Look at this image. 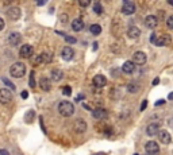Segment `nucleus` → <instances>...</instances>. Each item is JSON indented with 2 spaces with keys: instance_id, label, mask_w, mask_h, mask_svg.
<instances>
[{
  "instance_id": "obj_1",
  "label": "nucleus",
  "mask_w": 173,
  "mask_h": 155,
  "mask_svg": "<svg viewBox=\"0 0 173 155\" xmlns=\"http://www.w3.org/2000/svg\"><path fill=\"white\" fill-rule=\"evenodd\" d=\"M58 112L64 117H71L74 113V105L71 101H61L58 104Z\"/></svg>"
},
{
  "instance_id": "obj_2",
  "label": "nucleus",
  "mask_w": 173,
  "mask_h": 155,
  "mask_svg": "<svg viewBox=\"0 0 173 155\" xmlns=\"http://www.w3.org/2000/svg\"><path fill=\"white\" fill-rule=\"evenodd\" d=\"M10 73L14 78H22L26 74V65L23 62H15L14 65H11Z\"/></svg>"
},
{
  "instance_id": "obj_3",
  "label": "nucleus",
  "mask_w": 173,
  "mask_h": 155,
  "mask_svg": "<svg viewBox=\"0 0 173 155\" xmlns=\"http://www.w3.org/2000/svg\"><path fill=\"white\" fill-rule=\"evenodd\" d=\"M145 150H146V152H148L149 155H158V152H160V146L157 144V142L150 140V142H148V143H146Z\"/></svg>"
},
{
  "instance_id": "obj_4",
  "label": "nucleus",
  "mask_w": 173,
  "mask_h": 155,
  "mask_svg": "<svg viewBox=\"0 0 173 155\" xmlns=\"http://www.w3.org/2000/svg\"><path fill=\"white\" fill-rule=\"evenodd\" d=\"M11 100H12V93H11L10 89L7 88L0 89V102L1 104H8Z\"/></svg>"
},
{
  "instance_id": "obj_5",
  "label": "nucleus",
  "mask_w": 173,
  "mask_h": 155,
  "mask_svg": "<svg viewBox=\"0 0 173 155\" xmlns=\"http://www.w3.org/2000/svg\"><path fill=\"white\" fill-rule=\"evenodd\" d=\"M122 12L124 15H133L135 12V4L133 1H130V0H126L123 6H122Z\"/></svg>"
},
{
  "instance_id": "obj_6",
  "label": "nucleus",
  "mask_w": 173,
  "mask_h": 155,
  "mask_svg": "<svg viewBox=\"0 0 173 155\" xmlns=\"http://www.w3.org/2000/svg\"><path fill=\"white\" fill-rule=\"evenodd\" d=\"M146 60H148V57H146V54L143 53V51H135L134 55H133V62H134V65H143L146 64Z\"/></svg>"
},
{
  "instance_id": "obj_7",
  "label": "nucleus",
  "mask_w": 173,
  "mask_h": 155,
  "mask_svg": "<svg viewBox=\"0 0 173 155\" xmlns=\"http://www.w3.org/2000/svg\"><path fill=\"white\" fill-rule=\"evenodd\" d=\"M20 39H22V36H20V34H19V32L12 31V32H10V34H8L7 42L10 43L11 46H16V45H19V43H20Z\"/></svg>"
},
{
  "instance_id": "obj_8",
  "label": "nucleus",
  "mask_w": 173,
  "mask_h": 155,
  "mask_svg": "<svg viewBox=\"0 0 173 155\" xmlns=\"http://www.w3.org/2000/svg\"><path fill=\"white\" fill-rule=\"evenodd\" d=\"M73 130L76 132H78V134H83V132L87 131V123L81 119H76L73 123Z\"/></svg>"
},
{
  "instance_id": "obj_9",
  "label": "nucleus",
  "mask_w": 173,
  "mask_h": 155,
  "mask_svg": "<svg viewBox=\"0 0 173 155\" xmlns=\"http://www.w3.org/2000/svg\"><path fill=\"white\" fill-rule=\"evenodd\" d=\"M22 15V11L19 7H11L10 10L7 11V16L11 19V20H18Z\"/></svg>"
},
{
  "instance_id": "obj_10",
  "label": "nucleus",
  "mask_w": 173,
  "mask_h": 155,
  "mask_svg": "<svg viewBox=\"0 0 173 155\" xmlns=\"http://www.w3.org/2000/svg\"><path fill=\"white\" fill-rule=\"evenodd\" d=\"M61 57H62V60H64V61L73 60V57H74L73 49H72L71 46H65L64 49H62V51H61Z\"/></svg>"
},
{
  "instance_id": "obj_11",
  "label": "nucleus",
  "mask_w": 173,
  "mask_h": 155,
  "mask_svg": "<svg viewBox=\"0 0 173 155\" xmlns=\"http://www.w3.org/2000/svg\"><path fill=\"white\" fill-rule=\"evenodd\" d=\"M158 139H160L161 143H164V144H169L170 142H172V136H170V134L166 130H160L158 131Z\"/></svg>"
},
{
  "instance_id": "obj_12",
  "label": "nucleus",
  "mask_w": 173,
  "mask_h": 155,
  "mask_svg": "<svg viewBox=\"0 0 173 155\" xmlns=\"http://www.w3.org/2000/svg\"><path fill=\"white\" fill-rule=\"evenodd\" d=\"M32 46L30 45H23L20 47V50H19V55L22 57V58H30V57H32Z\"/></svg>"
},
{
  "instance_id": "obj_13",
  "label": "nucleus",
  "mask_w": 173,
  "mask_h": 155,
  "mask_svg": "<svg viewBox=\"0 0 173 155\" xmlns=\"http://www.w3.org/2000/svg\"><path fill=\"white\" fill-rule=\"evenodd\" d=\"M92 116L97 120H104L108 116V112H107L104 108H96V109L92 111Z\"/></svg>"
},
{
  "instance_id": "obj_14",
  "label": "nucleus",
  "mask_w": 173,
  "mask_h": 155,
  "mask_svg": "<svg viewBox=\"0 0 173 155\" xmlns=\"http://www.w3.org/2000/svg\"><path fill=\"white\" fill-rule=\"evenodd\" d=\"M157 25H158V19L155 18L154 15H149V16H146L145 26L148 28H150V30H154V28L157 27Z\"/></svg>"
},
{
  "instance_id": "obj_15",
  "label": "nucleus",
  "mask_w": 173,
  "mask_h": 155,
  "mask_svg": "<svg viewBox=\"0 0 173 155\" xmlns=\"http://www.w3.org/2000/svg\"><path fill=\"white\" fill-rule=\"evenodd\" d=\"M106 84H107V78L103 74H97V76L93 77V85L96 88H103V86H106Z\"/></svg>"
},
{
  "instance_id": "obj_16",
  "label": "nucleus",
  "mask_w": 173,
  "mask_h": 155,
  "mask_svg": "<svg viewBox=\"0 0 173 155\" xmlns=\"http://www.w3.org/2000/svg\"><path fill=\"white\" fill-rule=\"evenodd\" d=\"M170 42H172V38L165 34V35H162L161 38H157V41H155L154 45L155 46H169Z\"/></svg>"
},
{
  "instance_id": "obj_17",
  "label": "nucleus",
  "mask_w": 173,
  "mask_h": 155,
  "mask_svg": "<svg viewBox=\"0 0 173 155\" xmlns=\"http://www.w3.org/2000/svg\"><path fill=\"white\" fill-rule=\"evenodd\" d=\"M141 35V30L138 27H135V26H131V27H129L127 30V36L131 39H137L138 36Z\"/></svg>"
},
{
  "instance_id": "obj_18",
  "label": "nucleus",
  "mask_w": 173,
  "mask_h": 155,
  "mask_svg": "<svg viewBox=\"0 0 173 155\" xmlns=\"http://www.w3.org/2000/svg\"><path fill=\"white\" fill-rule=\"evenodd\" d=\"M158 124H155V123H152V124H149L148 127H146V134H148V136H154V135L158 134Z\"/></svg>"
},
{
  "instance_id": "obj_19",
  "label": "nucleus",
  "mask_w": 173,
  "mask_h": 155,
  "mask_svg": "<svg viewBox=\"0 0 173 155\" xmlns=\"http://www.w3.org/2000/svg\"><path fill=\"white\" fill-rule=\"evenodd\" d=\"M134 69H135V65H134L133 61H126V62L123 64V66H122V70L127 74H131L133 72H134Z\"/></svg>"
},
{
  "instance_id": "obj_20",
  "label": "nucleus",
  "mask_w": 173,
  "mask_h": 155,
  "mask_svg": "<svg viewBox=\"0 0 173 155\" xmlns=\"http://www.w3.org/2000/svg\"><path fill=\"white\" fill-rule=\"evenodd\" d=\"M39 86H41V89H42L43 92H49L50 90V81L47 77H42L41 80H39Z\"/></svg>"
},
{
  "instance_id": "obj_21",
  "label": "nucleus",
  "mask_w": 173,
  "mask_h": 155,
  "mask_svg": "<svg viewBox=\"0 0 173 155\" xmlns=\"http://www.w3.org/2000/svg\"><path fill=\"white\" fill-rule=\"evenodd\" d=\"M62 76H64V73H62V70H60V69H53L52 73H50V78L56 82L60 81L61 78H62Z\"/></svg>"
},
{
  "instance_id": "obj_22",
  "label": "nucleus",
  "mask_w": 173,
  "mask_h": 155,
  "mask_svg": "<svg viewBox=\"0 0 173 155\" xmlns=\"http://www.w3.org/2000/svg\"><path fill=\"white\" fill-rule=\"evenodd\" d=\"M72 28H73L74 31H81L83 28H84V22L81 19H74L72 22Z\"/></svg>"
},
{
  "instance_id": "obj_23",
  "label": "nucleus",
  "mask_w": 173,
  "mask_h": 155,
  "mask_svg": "<svg viewBox=\"0 0 173 155\" xmlns=\"http://www.w3.org/2000/svg\"><path fill=\"white\" fill-rule=\"evenodd\" d=\"M39 58H41V64H49L52 61V53H41Z\"/></svg>"
},
{
  "instance_id": "obj_24",
  "label": "nucleus",
  "mask_w": 173,
  "mask_h": 155,
  "mask_svg": "<svg viewBox=\"0 0 173 155\" xmlns=\"http://www.w3.org/2000/svg\"><path fill=\"white\" fill-rule=\"evenodd\" d=\"M89 31H91L93 35H99L100 32H102V27H100L99 25H92L91 27H89Z\"/></svg>"
},
{
  "instance_id": "obj_25",
  "label": "nucleus",
  "mask_w": 173,
  "mask_h": 155,
  "mask_svg": "<svg viewBox=\"0 0 173 155\" xmlns=\"http://www.w3.org/2000/svg\"><path fill=\"white\" fill-rule=\"evenodd\" d=\"M57 34H58V35H62L65 39H66V42H69V43H76V42H77V39H76V38L66 35V34H65V32H62V31H57Z\"/></svg>"
},
{
  "instance_id": "obj_26",
  "label": "nucleus",
  "mask_w": 173,
  "mask_h": 155,
  "mask_svg": "<svg viewBox=\"0 0 173 155\" xmlns=\"http://www.w3.org/2000/svg\"><path fill=\"white\" fill-rule=\"evenodd\" d=\"M127 90L130 92V93H137V92L139 90V85L134 84V82H131V84L127 85Z\"/></svg>"
},
{
  "instance_id": "obj_27",
  "label": "nucleus",
  "mask_w": 173,
  "mask_h": 155,
  "mask_svg": "<svg viewBox=\"0 0 173 155\" xmlns=\"http://www.w3.org/2000/svg\"><path fill=\"white\" fill-rule=\"evenodd\" d=\"M93 11H95L97 15H102L103 14V7L100 3H95L93 4Z\"/></svg>"
},
{
  "instance_id": "obj_28",
  "label": "nucleus",
  "mask_w": 173,
  "mask_h": 155,
  "mask_svg": "<svg viewBox=\"0 0 173 155\" xmlns=\"http://www.w3.org/2000/svg\"><path fill=\"white\" fill-rule=\"evenodd\" d=\"M34 116H35L34 111H28V112L26 113V121H27V123H31L32 119H34Z\"/></svg>"
},
{
  "instance_id": "obj_29",
  "label": "nucleus",
  "mask_w": 173,
  "mask_h": 155,
  "mask_svg": "<svg viewBox=\"0 0 173 155\" xmlns=\"http://www.w3.org/2000/svg\"><path fill=\"white\" fill-rule=\"evenodd\" d=\"M3 82H4V84H6V85H7V86H8V88H10V89H12V90H14V89L16 88V86H15V85L12 84V82H11L10 80H8V78H6V77L3 78Z\"/></svg>"
},
{
  "instance_id": "obj_30",
  "label": "nucleus",
  "mask_w": 173,
  "mask_h": 155,
  "mask_svg": "<svg viewBox=\"0 0 173 155\" xmlns=\"http://www.w3.org/2000/svg\"><path fill=\"white\" fill-rule=\"evenodd\" d=\"M34 76H35V73L31 72V73H30V86H31V88H35V80H34Z\"/></svg>"
},
{
  "instance_id": "obj_31",
  "label": "nucleus",
  "mask_w": 173,
  "mask_h": 155,
  "mask_svg": "<svg viewBox=\"0 0 173 155\" xmlns=\"http://www.w3.org/2000/svg\"><path fill=\"white\" fill-rule=\"evenodd\" d=\"M62 93H64L65 96H71L72 95V88L71 86H64V89H62Z\"/></svg>"
},
{
  "instance_id": "obj_32",
  "label": "nucleus",
  "mask_w": 173,
  "mask_h": 155,
  "mask_svg": "<svg viewBox=\"0 0 173 155\" xmlns=\"http://www.w3.org/2000/svg\"><path fill=\"white\" fill-rule=\"evenodd\" d=\"M32 64H34V65H41V58H39V54H37L35 57H32Z\"/></svg>"
},
{
  "instance_id": "obj_33",
  "label": "nucleus",
  "mask_w": 173,
  "mask_h": 155,
  "mask_svg": "<svg viewBox=\"0 0 173 155\" xmlns=\"http://www.w3.org/2000/svg\"><path fill=\"white\" fill-rule=\"evenodd\" d=\"M166 25H168V27H169V28H172V30H173V15H170L169 18H168Z\"/></svg>"
},
{
  "instance_id": "obj_34",
  "label": "nucleus",
  "mask_w": 173,
  "mask_h": 155,
  "mask_svg": "<svg viewBox=\"0 0 173 155\" xmlns=\"http://www.w3.org/2000/svg\"><path fill=\"white\" fill-rule=\"evenodd\" d=\"M78 4H80L81 7H87V6H89V4H91V1H89V0H80V1H78Z\"/></svg>"
},
{
  "instance_id": "obj_35",
  "label": "nucleus",
  "mask_w": 173,
  "mask_h": 155,
  "mask_svg": "<svg viewBox=\"0 0 173 155\" xmlns=\"http://www.w3.org/2000/svg\"><path fill=\"white\" fill-rule=\"evenodd\" d=\"M146 107H148V101H146V100H143V101H142V104H141V108H139V109H141V111H145V109H146Z\"/></svg>"
},
{
  "instance_id": "obj_36",
  "label": "nucleus",
  "mask_w": 173,
  "mask_h": 155,
  "mask_svg": "<svg viewBox=\"0 0 173 155\" xmlns=\"http://www.w3.org/2000/svg\"><path fill=\"white\" fill-rule=\"evenodd\" d=\"M60 20H61V23H66V22H68V16H66V15H61Z\"/></svg>"
},
{
  "instance_id": "obj_37",
  "label": "nucleus",
  "mask_w": 173,
  "mask_h": 155,
  "mask_svg": "<svg viewBox=\"0 0 173 155\" xmlns=\"http://www.w3.org/2000/svg\"><path fill=\"white\" fill-rule=\"evenodd\" d=\"M20 96H22V99H27V97H28V92L27 90H23V92H22V93H20Z\"/></svg>"
},
{
  "instance_id": "obj_38",
  "label": "nucleus",
  "mask_w": 173,
  "mask_h": 155,
  "mask_svg": "<svg viewBox=\"0 0 173 155\" xmlns=\"http://www.w3.org/2000/svg\"><path fill=\"white\" fill-rule=\"evenodd\" d=\"M164 104H165V100H160V101H155V107L164 105Z\"/></svg>"
},
{
  "instance_id": "obj_39",
  "label": "nucleus",
  "mask_w": 173,
  "mask_h": 155,
  "mask_svg": "<svg viewBox=\"0 0 173 155\" xmlns=\"http://www.w3.org/2000/svg\"><path fill=\"white\" fill-rule=\"evenodd\" d=\"M150 41H152V43L154 45L155 41H157V36H155V34H152V38H150Z\"/></svg>"
},
{
  "instance_id": "obj_40",
  "label": "nucleus",
  "mask_w": 173,
  "mask_h": 155,
  "mask_svg": "<svg viewBox=\"0 0 173 155\" xmlns=\"http://www.w3.org/2000/svg\"><path fill=\"white\" fill-rule=\"evenodd\" d=\"M0 155H10V152L7 150H0Z\"/></svg>"
},
{
  "instance_id": "obj_41",
  "label": "nucleus",
  "mask_w": 173,
  "mask_h": 155,
  "mask_svg": "<svg viewBox=\"0 0 173 155\" xmlns=\"http://www.w3.org/2000/svg\"><path fill=\"white\" fill-rule=\"evenodd\" d=\"M3 28H4V20H3L1 18H0V31H1Z\"/></svg>"
},
{
  "instance_id": "obj_42",
  "label": "nucleus",
  "mask_w": 173,
  "mask_h": 155,
  "mask_svg": "<svg viewBox=\"0 0 173 155\" xmlns=\"http://www.w3.org/2000/svg\"><path fill=\"white\" fill-rule=\"evenodd\" d=\"M160 82V78H154V80H153V85H157Z\"/></svg>"
},
{
  "instance_id": "obj_43",
  "label": "nucleus",
  "mask_w": 173,
  "mask_h": 155,
  "mask_svg": "<svg viewBox=\"0 0 173 155\" xmlns=\"http://www.w3.org/2000/svg\"><path fill=\"white\" fill-rule=\"evenodd\" d=\"M83 99H84V96H83V95H78L77 97H76V100H77V101H80V100H83Z\"/></svg>"
},
{
  "instance_id": "obj_44",
  "label": "nucleus",
  "mask_w": 173,
  "mask_h": 155,
  "mask_svg": "<svg viewBox=\"0 0 173 155\" xmlns=\"http://www.w3.org/2000/svg\"><path fill=\"white\" fill-rule=\"evenodd\" d=\"M168 99H169V100H173V92H172V93H169V95H168Z\"/></svg>"
},
{
  "instance_id": "obj_45",
  "label": "nucleus",
  "mask_w": 173,
  "mask_h": 155,
  "mask_svg": "<svg viewBox=\"0 0 173 155\" xmlns=\"http://www.w3.org/2000/svg\"><path fill=\"white\" fill-rule=\"evenodd\" d=\"M93 49H97V42H93Z\"/></svg>"
},
{
  "instance_id": "obj_46",
  "label": "nucleus",
  "mask_w": 173,
  "mask_h": 155,
  "mask_svg": "<svg viewBox=\"0 0 173 155\" xmlns=\"http://www.w3.org/2000/svg\"><path fill=\"white\" fill-rule=\"evenodd\" d=\"M168 3H169L170 6H173V0H168Z\"/></svg>"
},
{
  "instance_id": "obj_47",
  "label": "nucleus",
  "mask_w": 173,
  "mask_h": 155,
  "mask_svg": "<svg viewBox=\"0 0 173 155\" xmlns=\"http://www.w3.org/2000/svg\"><path fill=\"white\" fill-rule=\"evenodd\" d=\"M134 155H138V154H134Z\"/></svg>"
}]
</instances>
